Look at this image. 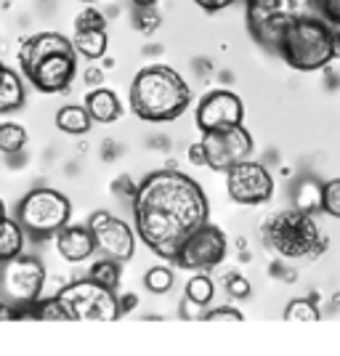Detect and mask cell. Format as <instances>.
I'll list each match as a JSON object with an SVG mask.
<instances>
[{
	"instance_id": "cell-1",
	"label": "cell",
	"mask_w": 340,
	"mask_h": 356,
	"mask_svg": "<svg viewBox=\"0 0 340 356\" xmlns=\"http://www.w3.org/2000/svg\"><path fill=\"white\" fill-rule=\"evenodd\" d=\"M210 216L200 184L178 170H157L133 194L136 232L149 250L173 261L181 242Z\"/></svg>"
},
{
	"instance_id": "cell-2",
	"label": "cell",
	"mask_w": 340,
	"mask_h": 356,
	"mask_svg": "<svg viewBox=\"0 0 340 356\" xmlns=\"http://www.w3.org/2000/svg\"><path fill=\"white\" fill-rule=\"evenodd\" d=\"M192 102V90L170 67H147L133 77L131 109L144 122H173Z\"/></svg>"
},
{
	"instance_id": "cell-3",
	"label": "cell",
	"mask_w": 340,
	"mask_h": 356,
	"mask_svg": "<svg viewBox=\"0 0 340 356\" xmlns=\"http://www.w3.org/2000/svg\"><path fill=\"white\" fill-rule=\"evenodd\" d=\"M271 51L298 72H314L335 59V30L322 16L290 19L280 27Z\"/></svg>"
},
{
	"instance_id": "cell-4",
	"label": "cell",
	"mask_w": 340,
	"mask_h": 356,
	"mask_svg": "<svg viewBox=\"0 0 340 356\" xmlns=\"http://www.w3.org/2000/svg\"><path fill=\"white\" fill-rule=\"evenodd\" d=\"M261 237L268 250L282 258H306L325 252L327 248L322 229L311 218V213L300 208H287L268 216L261 226Z\"/></svg>"
},
{
	"instance_id": "cell-5",
	"label": "cell",
	"mask_w": 340,
	"mask_h": 356,
	"mask_svg": "<svg viewBox=\"0 0 340 356\" xmlns=\"http://www.w3.org/2000/svg\"><path fill=\"white\" fill-rule=\"evenodd\" d=\"M59 300L70 322H115L122 314L115 290L93 282L90 277L67 284L59 293Z\"/></svg>"
},
{
	"instance_id": "cell-6",
	"label": "cell",
	"mask_w": 340,
	"mask_h": 356,
	"mask_svg": "<svg viewBox=\"0 0 340 356\" xmlns=\"http://www.w3.org/2000/svg\"><path fill=\"white\" fill-rule=\"evenodd\" d=\"M72 205L70 200L56 189H32L19 202V223L32 237H48L56 234L70 221Z\"/></svg>"
},
{
	"instance_id": "cell-7",
	"label": "cell",
	"mask_w": 340,
	"mask_h": 356,
	"mask_svg": "<svg viewBox=\"0 0 340 356\" xmlns=\"http://www.w3.org/2000/svg\"><path fill=\"white\" fill-rule=\"evenodd\" d=\"M226 258V237L216 223H202L194 229L189 237L181 242V248L173 255V264L178 268H213Z\"/></svg>"
},
{
	"instance_id": "cell-8",
	"label": "cell",
	"mask_w": 340,
	"mask_h": 356,
	"mask_svg": "<svg viewBox=\"0 0 340 356\" xmlns=\"http://www.w3.org/2000/svg\"><path fill=\"white\" fill-rule=\"evenodd\" d=\"M200 147L205 154V165H210L213 170H229L232 165L250 157L252 136L242 125H232V128L205 131Z\"/></svg>"
},
{
	"instance_id": "cell-9",
	"label": "cell",
	"mask_w": 340,
	"mask_h": 356,
	"mask_svg": "<svg viewBox=\"0 0 340 356\" xmlns=\"http://www.w3.org/2000/svg\"><path fill=\"white\" fill-rule=\"evenodd\" d=\"M45 284V268L38 258L30 255H16L11 261L3 264V293L8 300H14L19 306H30L35 303Z\"/></svg>"
},
{
	"instance_id": "cell-10",
	"label": "cell",
	"mask_w": 340,
	"mask_h": 356,
	"mask_svg": "<svg viewBox=\"0 0 340 356\" xmlns=\"http://www.w3.org/2000/svg\"><path fill=\"white\" fill-rule=\"evenodd\" d=\"M226 189L239 205H261L274 194V178L261 163L242 160L226 170Z\"/></svg>"
},
{
	"instance_id": "cell-11",
	"label": "cell",
	"mask_w": 340,
	"mask_h": 356,
	"mask_svg": "<svg viewBox=\"0 0 340 356\" xmlns=\"http://www.w3.org/2000/svg\"><path fill=\"white\" fill-rule=\"evenodd\" d=\"M88 226L96 239V250H102L104 255H109L115 261H128L133 255L136 237L125 221H120L109 213H93Z\"/></svg>"
},
{
	"instance_id": "cell-12",
	"label": "cell",
	"mask_w": 340,
	"mask_h": 356,
	"mask_svg": "<svg viewBox=\"0 0 340 356\" xmlns=\"http://www.w3.org/2000/svg\"><path fill=\"white\" fill-rule=\"evenodd\" d=\"M242 115H245V106H242L237 93H232V90H210L197 106V128L205 134V131L242 125Z\"/></svg>"
},
{
	"instance_id": "cell-13",
	"label": "cell",
	"mask_w": 340,
	"mask_h": 356,
	"mask_svg": "<svg viewBox=\"0 0 340 356\" xmlns=\"http://www.w3.org/2000/svg\"><path fill=\"white\" fill-rule=\"evenodd\" d=\"M77 51H59L40 59L35 67H30L24 77L32 86L43 93H59L72 83L74 72H77Z\"/></svg>"
},
{
	"instance_id": "cell-14",
	"label": "cell",
	"mask_w": 340,
	"mask_h": 356,
	"mask_svg": "<svg viewBox=\"0 0 340 356\" xmlns=\"http://www.w3.org/2000/svg\"><path fill=\"white\" fill-rule=\"evenodd\" d=\"M300 16H322V0H280L268 19H264L258 27L250 30L252 38L271 48L282 24H287L290 19H300Z\"/></svg>"
},
{
	"instance_id": "cell-15",
	"label": "cell",
	"mask_w": 340,
	"mask_h": 356,
	"mask_svg": "<svg viewBox=\"0 0 340 356\" xmlns=\"http://www.w3.org/2000/svg\"><path fill=\"white\" fill-rule=\"evenodd\" d=\"M59 51H74L72 40L59 35V32H38V35H30L22 43V48H19V67H22V72H27L40 59L51 56V54H59Z\"/></svg>"
},
{
	"instance_id": "cell-16",
	"label": "cell",
	"mask_w": 340,
	"mask_h": 356,
	"mask_svg": "<svg viewBox=\"0 0 340 356\" xmlns=\"http://www.w3.org/2000/svg\"><path fill=\"white\" fill-rule=\"evenodd\" d=\"M56 248H59V252L67 261L80 264V261L93 255L96 239H93L90 226H64V229L56 232Z\"/></svg>"
},
{
	"instance_id": "cell-17",
	"label": "cell",
	"mask_w": 340,
	"mask_h": 356,
	"mask_svg": "<svg viewBox=\"0 0 340 356\" xmlns=\"http://www.w3.org/2000/svg\"><path fill=\"white\" fill-rule=\"evenodd\" d=\"M86 109H88L93 122H115L120 118V112H122L115 90H106V88L90 90L88 96H86Z\"/></svg>"
},
{
	"instance_id": "cell-18",
	"label": "cell",
	"mask_w": 340,
	"mask_h": 356,
	"mask_svg": "<svg viewBox=\"0 0 340 356\" xmlns=\"http://www.w3.org/2000/svg\"><path fill=\"white\" fill-rule=\"evenodd\" d=\"M72 45L74 51L86 59H102L106 54V45H109L106 27H102V30H74Z\"/></svg>"
},
{
	"instance_id": "cell-19",
	"label": "cell",
	"mask_w": 340,
	"mask_h": 356,
	"mask_svg": "<svg viewBox=\"0 0 340 356\" xmlns=\"http://www.w3.org/2000/svg\"><path fill=\"white\" fill-rule=\"evenodd\" d=\"M24 248V229L19 221H11L8 216L0 221V266L6 261L16 258Z\"/></svg>"
},
{
	"instance_id": "cell-20",
	"label": "cell",
	"mask_w": 340,
	"mask_h": 356,
	"mask_svg": "<svg viewBox=\"0 0 340 356\" xmlns=\"http://www.w3.org/2000/svg\"><path fill=\"white\" fill-rule=\"evenodd\" d=\"M90 125H93V120L86 106H61L56 112V128L64 134L83 136L90 131Z\"/></svg>"
},
{
	"instance_id": "cell-21",
	"label": "cell",
	"mask_w": 340,
	"mask_h": 356,
	"mask_svg": "<svg viewBox=\"0 0 340 356\" xmlns=\"http://www.w3.org/2000/svg\"><path fill=\"white\" fill-rule=\"evenodd\" d=\"M24 104V86L22 77L11 70H6V77L0 83V112H14Z\"/></svg>"
},
{
	"instance_id": "cell-22",
	"label": "cell",
	"mask_w": 340,
	"mask_h": 356,
	"mask_svg": "<svg viewBox=\"0 0 340 356\" xmlns=\"http://www.w3.org/2000/svg\"><path fill=\"white\" fill-rule=\"evenodd\" d=\"M27 144V131L16 122H3L0 125V152L3 154H16Z\"/></svg>"
},
{
	"instance_id": "cell-23",
	"label": "cell",
	"mask_w": 340,
	"mask_h": 356,
	"mask_svg": "<svg viewBox=\"0 0 340 356\" xmlns=\"http://www.w3.org/2000/svg\"><path fill=\"white\" fill-rule=\"evenodd\" d=\"M213 293H216V287H213L210 277H205V274H197V277H192V280L186 282V300H192L197 306L210 303V300H213Z\"/></svg>"
},
{
	"instance_id": "cell-24",
	"label": "cell",
	"mask_w": 340,
	"mask_h": 356,
	"mask_svg": "<svg viewBox=\"0 0 340 356\" xmlns=\"http://www.w3.org/2000/svg\"><path fill=\"white\" fill-rule=\"evenodd\" d=\"M90 280L104 284V287H109V290H115V287L120 284L118 261H115V258H109V261H99V264H93V268H90Z\"/></svg>"
},
{
	"instance_id": "cell-25",
	"label": "cell",
	"mask_w": 340,
	"mask_h": 356,
	"mask_svg": "<svg viewBox=\"0 0 340 356\" xmlns=\"http://www.w3.org/2000/svg\"><path fill=\"white\" fill-rule=\"evenodd\" d=\"M144 284H147V290L163 296V293H168V290L173 287V274H170V268L154 266V268H149V274L144 277Z\"/></svg>"
},
{
	"instance_id": "cell-26",
	"label": "cell",
	"mask_w": 340,
	"mask_h": 356,
	"mask_svg": "<svg viewBox=\"0 0 340 356\" xmlns=\"http://www.w3.org/2000/svg\"><path fill=\"white\" fill-rule=\"evenodd\" d=\"M32 316H35V319H43V322H70V316H67V312H64L59 296L43 300Z\"/></svg>"
},
{
	"instance_id": "cell-27",
	"label": "cell",
	"mask_w": 340,
	"mask_h": 356,
	"mask_svg": "<svg viewBox=\"0 0 340 356\" xmlns=\"http://www.w3.org/2000/svg\"><path fill=\"white\" fill-rule=\"evenodd\" d=\"M284 319L287 322H316L319 319V312L311 300H293L284 312Z\"/></svg>"
},
{
	"instance_id": "cell-28",
	"label": "cell",
	"mask_w": 340,
	"mask_h": 356,
	"mask_svg": "<svg viewBox=\"0 0 340 356\" xmlns=\"http://www.w3.org/2000/svg\"><path fill=\"white\" fill-rule=\"evenodd\" d=\"M322 210L332 218H340V178L327 181L322 186Z\"/></svg>"
},
{
	"instance_id": "cell-29",
	"label": "cell",
	"mask_w": 340,
	"mask_h": 356,
	"mask_svg": "<svg viewBox=\"0 0 340 356\" xmlns=\"http://www.w3.org/2000/svg\"><path fill=\"white\" fill-rule=\"evenodd\" d=\"M298 208L300 210H322V186L316 184H303L298 189Z\"/></svg>"
},
{
	"instance_id": "cell-30",
	"label": "cell",
	"mask_w": 340,
	"mask_h": 356,
	"mask_svg": "<svg viewBox=\"0 0 340 356\" xmlns=\"http://www.w3.org/2000/svg\"><path fill=\"white\" fill-rule=\"evenodd\" d=\"M102 27H106V19L96 8H86L83 14H77V19H74V30H102Z\"/></svg>"
},
{
	"instance_id": "cell-31",
	"label": "cell",
	"mask_w": 340,
	"mask_h": 356,
	"mask_svg": "<svg viewBox=\"0 0 340 356\" xmlns=\"http://www.w3.org/2000/svg\"><path fill=\"white\" fill-rule=\"evenodd\" d=\"M205 322H242V314L237 309H229V306H221L216 312H210L205 316Z\"/></svg>"
},
{
	"instance_id": "cell-32",
	"label": "cell",
	"mask_w": 340,
	"mask_h": 356,
	"mask_svg": "<svg viewBox=\"0 0 340 356\" xmlns=\"http://www.w3.org/2000/svg\"><path fill=\"white\" fill-rule=\"evenodd\" d=\"M322 19L332 27H340V0H322Z\"/></svg>"
},
{
	"instance_id": "cell-33",
	"label": "cell",
	"mask_w": 340,
	"mask_h": 356,
	"mask_svg": "<svg viewBox=\"0 0 340 356\" xmlns=\"http://www.w3.org/2000/svg\"><path fill=\"white\" fill-rule=\"evenodd\" d=\"M226 287H229V293L234 298H248L250 296V282L248 280H242L239 274L234 277H226Z\"/></svg>"
},
{
	"instance_id": "cell-34",
	"label": "cell",
	"mask_w": 340,
	"mask_h": 356,
	"mask_svg": "<svg viewBox=\"0 0 340 356\" xmlns=\"http://www.w3.org/2000/svg\"><path fill=\"white\" fill-rule=\"evenodd\" d=\"M202 11H207V14H216V11H223V8H229L234 0H194Z\"/></svg>"
},
{
	"instance_id": "cell-35",
	"label": "cell",
	"mask_w": 340,
	"mask_h": 356,
	"mask_svg": "<svg viewBox=\"0 0 340 356\" xmlns=\"http://www.w3.org/2000/svg\"><path fill=\"white\" fill-rule=\"evenodd\" d=\"M147 14H149V11L138 14V27H141L144 32H152L154 27H157V24H160V19H157L154 14H152V16H147Z\"/></svg>"
},
{
	"instance_id": "cell-36",
	"label": "cell",
	"mask_w": 340,
	"mask_h": 356,
	"mask_svg": "<svg viewBox=\"0 0 340 356\" xmlns=\"http://www.w3.org/2000/svg\"><path fill=\"white\" fill-rule=\"evenodd\" d=\"M133 3L138 6V8H152V6L157 3V0H133Z\"/></svg>"
},
{
	"instance_id": "cell-37",
	"label": "cell",
	"mask_w": 340,
	"mask_h": 356,
	"mask_svg": "<svg viewBox=\"0 0 340 356\" xmlns=\"http://www.w3.org/2000/svg\"><path fill=\"white\" fill-rule=\"evenodd\" d=\"M335 56H340V27L335 32Z\"/></svg>"
},
{
	"instance_id": "cell-38",
	"label": "cell",
	"mask_w": 340,
	"mask_h": 356,
	"mask_svg": "<svg viewBox=\"0 0 340 356\" xmlns=\"http://www.w3.org/2000/svg\"><path fill=\"white\" fill-rule=\"evenodd\" d=\"M6 70H8V67H3V64H0V83H3V77H6Z\"/></svg>"
},
{
	"instance_id": "cell-39",
	"label": "cell",
	"mask_w": 340,
	"mask_h": 356,
	"mask_svg": "<svg viewBox=\"0 0 340 356\" xmlns=\"http://www.w3.org/2000/svg\"><path fill=\"white\" fill-rule=\"evenodd\" d=\"M3 218H6V205L0 202V221H3Z\"/></svg>"
},
{
	"instance_id": "cell-40",
	"label": "cell",
	"mask_w": 340,
	"mask_h": 356,
	"mask_svg": "<svg viewBox=\"0 0 340 356\" xmlns=\"http://www.w3.org/2000/svg\"><path fill=\"white\" fill-rule=\"evenodd\" d=\"M83 3H96V0H83Z\"/></svg>"
}]
</instances>
